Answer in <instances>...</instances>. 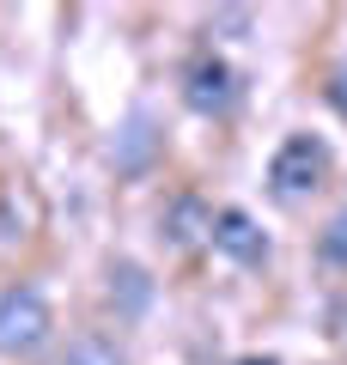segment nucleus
Wrapping results in <instances>:
<instances>
[{
    "instance_id": "obj_2",
    "label": "nucleus",
    "mask_w": 347,
    "mask_h": 365,
    "mask_svg": "<svg viewBox=\"0 0 347 365\" xmlns=\"http://www.w3.org/2000/svg\"><path fill=\"white\" fill-rule=\"evenodd\" d=\"M49 329H55V317H49L37 287H6L0 292V353L6 359H31L49 341Z\"/></svg>"
},
{
    "instance_id": "obj_5",
    "label": "nucleus",
    "mask_w": 347,
    "mask_h": 365,
    "mask_svg": "<svg viewBox=\"0 0 347 365\" xmlns=\"http://www.w3.org/2000/svg\"><path fill=\"white\" fill-rule=\"evenodd\" d=\"M165 232H171V244H177V250H189L201 232H213V213H207L195 195H183L177 207H171V225H165Z\"/></svg>"
},
{
    "instance_id": "obj_4",
    "label": "nucleus",
    "mask_w": 347,
    "mask_h": 365,
    "mask_svg": "<svg viewBox=\"0 0 347 365\" xmlns=\"http://www.w3.org/2000/svg\"><path fill=\"white\" fill-rule=\"evenodd\" d=\"M213 250L219 256H231L238 268H256V262H268V237H262V225L250 220L244 207H219L213 213Z\"/></svg>"
},
{
    "instance_id": "obj_1",
    "label": "nucleus",
    "mask_w": 347,
    "mask_h": 365,
    "mask_svg": "<svg viewBox=\"0 0 347 365\" xmlns=\"http://www.w3.org/2000/svg\"><path fill=\"white\" fill-rule=\"evenodd\" d=\"M323 177H329V146H323L317 134H293V140H281V153L268 158V189L281 201L317 195Z\"/></svg>"
},
{
    "instance_id": "obj_9",
    "label": "nucleus",
    "mask_w": 347,
    "mask_h": 365,
    "mask_svg": "<svg viewBox=\"0 0 347 365\" xmlns=\"http://www.w3.org/2000/svg\"><path fill=\"white\" fill-rule=\"evenodd\" d=\"M238 365H274V359H238Z\"/></svg>"
},
{
    "instance_id": "obj_7",
    "label": "nucleus",
    "mask_w": 347,
    "mask_h": 365,
    "mask_svg": "<svg viewBox=\"0 0 347 365\" xmlns=\"http://www.w3.org/2000/svg\"><path fill=\"white\" fill-rule=\"evenodd\" d=\"M317 250H323V262H335V268H347V207L335 213L329 225H323V237H317Z\"/></svg>"
},
{
    "instance_id": "obj_6",
    "label": "nucleus",
    "mask_w": 347,
    "mask_h": 365,
    "mask_svg": "<svg viewBox=\"0 0 347 365\" xmlns=\"http://www.w3.org/2000/svg\"><path fill=\"white\" fill-rule=\"evenodd\" d=\"M61 365H122V353H116L104 335H79L74 347H67V359H61Z\"/></svg>"
},
{
    "instance_id": "obj_3",
    "label": "nucleus",
    "mask_w": 347,
    "mask_h": 365,
    "mask_svg": "<svg viewBox=\"0 0 347 365\" xmlns=\"http://www.w3.org/2000/svg\"><path fill=\"white\" fill-rule=\"evenodd\" d=\"M183 98H189V110H201V116H226L231 98H238V73L207 49V55H195L189 73H183Z\"/></svg>"
},
{
    "instance_id": "obj_8",
    "label": "nucleus",
    "mask_w": 347,
    "mask_h": 365,
    "mask_svg": "<svg viewBox=\"0 0 347 365\" xmlns=\"http://www.w3.org/2000/svg\"><path fill=\"white\" fill-rule=\"evenodd\" d=\"M329 104H335V110L347 116V55L335 61V73H329Z\"/></svg>"
}]
</instances>
